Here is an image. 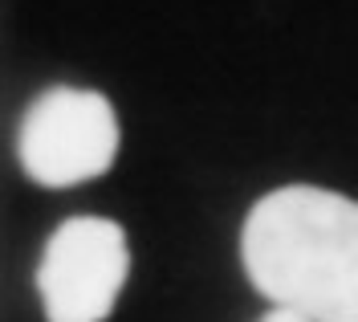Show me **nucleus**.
<instances>
[{"instance_id": "1", "label": "nucleus", "mask_w": 358, "mask_h": 322, "mask_svg": "<svg viewBox=\"0 0 358 322\" xmlns=\"http://www.w3.org/2000/svg\"><path fill=\"white\" fill-rule=\"evenodd\" d=\"M241 261L257 294L310 322H358V200L289 184L248 208Z\"/></svg>"}, {"instance_id": "2", "label": "nucleus", "mask_w": 358, "mask_h": 322, "mask_svg": "<svg viewBox=\"0 0 358 322\" xmlns=\"http://www.w3.org/2000/svg\"><path fill=\"white\" fill-rule=\"evenodd\" d=\"M118 143V115L102 90L49 86L24 106L17 155L33 184L78 188L110 172Z\"/></svg>"}, {"instance_id": "3", "label": "nucleus", "mask_w": 358, "mask_h": 322, "mask_svg": "<svg viewBox=\"0 0 358 322\" xmlns=\"http://www.w3.org/2000/svg\"><path fill=\"white\" fill-rule=\"evenodd\" d=\"M131 274V245L110 216H69L37 261L45 322H106Z\"/></svg>"}, {"instance_id": "4", "label": "nucleus", "mask_w": 358, "mask_h": 322, "mask_svg": "<svg viewBox=\"0 0 358 322\" xmlns=\"http://www.w3.org/2000/svg\"><path fill=\"white\" fill-rule=\"evenodd\" d=\"M261 322H310V318H301V314H293V310H285V306H277V310H268Z\"/></svg>"}]
</instances>
